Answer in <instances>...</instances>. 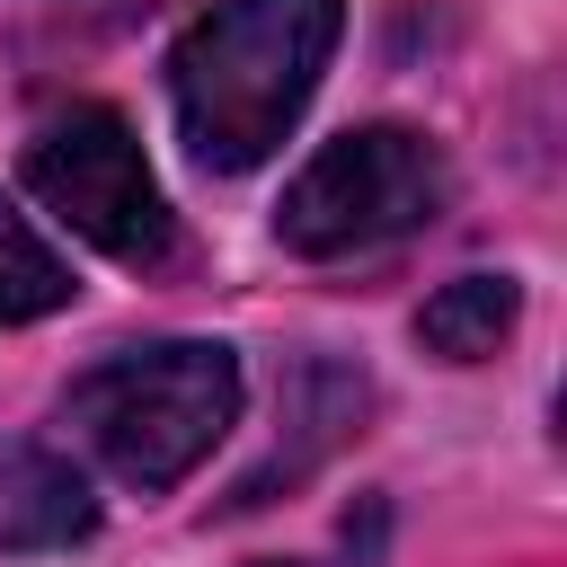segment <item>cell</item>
I'll return each mask as SVG.
<instances>
[{
	"mask_svg": "<svg viewBox=\"0 0 567 567\" xmlns=\"http://www.w3.org/2000/svg\"><path fill=\"white\" fill-rule=\"evenodd\" d=\"M346 0H213L168 53V106L204 168H257L310 106Z\"/></svg>",
	"mask_w": 567,
	"mask_h": 567,
	"instance_id": "cell-1",
	"label": "cell"
},
{
	"mask_svg": "<svg viewBox=\"0 0 567 567\" xmlns=\"http://www.w3.org/2000/svg\"><path fill=\"white\" fill-rule=\"evenodd\" d=\"M80 443L142 496H168L239 416V354L213 337H168V346H124L89 363L62 399Z\"/></svg>",
	"mask_w": 567,
	"mask_h": 567,
	"instance_id": "cell-2",
	"label": "cell"
},
{
	"mask_svg": "<svg viewBox=\"0 0 567 567\" xmlns=\"http://www.w3.org/2000/svg\"><path fill=\"white\" fill-rule=\"evenodd\" d=\"M443 204H452L443 151L408 124H363V133H337L284 186L275 239L292 257H363V248H390V239L425 230Z\"/></svg>",
	"mask_w": 567,
	"mask_h": 567,
	"instance_id": "cell-3",
	"label": "cell"
},
{
	"mask_svg": "<svg viewBox=\"0 0 567 567\" xmlns=\"http://www.w3.org/2000/svg\"><path fill=\"white\" fill-rule=\"evenodd\" d=\"M27 195L44 213H62L89 248H106L115 266H159L177 248L168 195H159L133 124L115 106H62L53 124H35V142H27Z\"/></svg>",
	"mask_w": 567,
	"mask_h": 567,
	"instance_id": "cell-4",
	"label": "cell"
},
{
	"mask_svg": "<svg viewBox=\"0 0 567 567\" xmlns=\"http://www.w3.org/2000/svg\"><path fill=\"white\" fill-rule=\"evenodd\" d=\"M89 532H97L89 478L44 443L0 434V549H71Z\"/></svg>",
	"mask_w": 567,
	"mask_h": 567,
	"instance_id": "cell-5",
	"label": "cell"
},
{
	"mask_svg": "<svg viewBox=\"0 0 567 567\" xmlns=\"http://www.w3.org/2000/svg\"><path fill=\"white\" fill-rule=\"evenodd\" d=\"M523 319V284L514 275H452L425 310H416V337L443 354V363H478L496 354V337Z\"/></svg>",
	"mask_w": 567,
	"mask_h": 567,
	"instance_id": "cell-6",
	"label": "cell"
},
{
	"mask_svg": "<svg viewBox=\"0 0 567 567\" xmlns=\"http://www.w3.org/2000/svg\"><path fill=\"white\" fill-rule=\"evenodd\" d=\"M71 301V266L27 230V213H9V195H0V328H27V319H44V310H62Z\"/></svg>",
	"mask_w": 567,
	"mask_h": 567,
	"instance_id": "cell-7",
	"label": "cell"
}]
</instances>
